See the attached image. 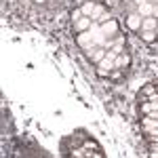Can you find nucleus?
<instances>
[{
  "label": "nucleus",
  "mask_w": 158,
  "mask_h": 158,
  "mask_svg": "<svg viewBox=\"0 0 158 158\" xmlns=\"http://www.w3.org/2000/svg\"><path fill=\"white\" fill-rule=\"evenodd\" d=\"M89 32H91V36H93V40H95V44L97 47H106V34L101 32V25H91L89 27Z\"/></svg>",
  "instance_id": "nucleus-1"
},
{
  "label": "nucleus",
  "mask_w": 158,
  "mask_h": 158,
  "mask_svg": "<svg viewBox=\"0 0 158 158\" xmlns=\"http://www.w3.org/2000/svg\"><path fill=\"white\" fill-rule=\"evenodd\" d=\"M101 32L106 34V38H112L116 32H118V21H116V19H108V21H103V23H101Z\"/></svg>",
  "instance_id": "nucleus-2"
},
{
  "label": "nucleus",
  "mask_w": 158,
  "mask_h": 158,
  "mask_svg": "<svg viewBox=\"0 0 158 158\" xmlns=\"http://www.w3.org/2000/svg\"><path fill=\"white\" fill-rule=\"evenodd\" d=\"M78 44H80L82 49H91V47H97L89 30H86V32H80V34H78Z\"/></svg>",
  "instance_id": "nucleus-3"
},
{
  "label": "nucleus",
  "mask_w": 158,
  "mask_h": 158,
  "mask_svg": "<svg viewBox=\"0 0 158 158\" xmlns=\"http://www.w3.org/2000/svg\"><path fill=\"white\" fill-rule=\"evenodd\" d=\"M141 23H143V17H141L139 13L129 15V19H127V25H129L131 30H141Z\"/></svg>",
  "instance_id": "nucleus-4"
},
{
  "label": "nucleus",
  "mask_w": 158,
  "mask_h": 158,
  "mask_svg": "<svg viewBox=\"0 0 158 158\" xmlns=\"http://www.w3.org/2000/svg\"><path fill=\"white\" fill-rule=\"evenodd\" d=\"M137 13H139L141 17H152L154 4H152V2H141V4H137Z\"/></svg>",
  "instance_id": "nucleus-5"
},
{
  "label": "nucleus",
  "mask_w": 158,
  "mask_h": 158,
  "mask_svg": "<svg viewBox=\"0 0 158 158\" xmlns=\"http://www.w3.org/2000/svg\"><path fill=\"white\" fill-rule=\"evenodd\" d=\"M110 70H114V61L108 59V57H103V59L99 61V74H101V76H106Z\"/></svg>",
  "instance_id": "nucleus-6"
},
{
  "label": "nucleus",
  "mask_w": 158,
  "mask_h": 158,
  "mask_svg": "<svg viewBox=\"0 0 158 158\" xmlns=\"http://www.w3.org/2000/svg\"><path fill=\"white\" fill-rule=\"evenodd\" d=\"M74 27H76V32H86V30L91 27V17H82V19H78V21L74 23Z\"/></svg>",
  "instance_id": "nucleus-7"
},
{
  "label": "nucleus",
  "mask_w": 158,
  "mask_h": 158,
  "mask_svg": "<svg viewBox=\"0 0 158 158\" xmlns=\"http://www.w3.org/2000/svg\"><path fill=\"white\" fill-rule=\"evenodd\" d=\"M158 19L156 17H143V23H141V30H156Z\"/></svg>",
  "instance_id": "nucleus-8"
},
{
  "label": "nucleus",
  "mask_w": 158,
  "mask_h": 158,
  "mask_svg": "<svg viewBox=\"0 0 158 158\" xmlns=\"http://www.w3.org/2000/svg\"><path fill=\"white\" fill-rule=\"evenodd\" d=\"M129 61H131V57H129V55H124V53H120V55L114 59V68H124Z\"/></svg>",
  "instance_id": "nucleus-9"
},
{
  "label": "nucleus",
  "mask_w": 158,
  "mask_h": 158,
  "mask_svg": "<svg viewBox=\"0 0 158 158\" xmlns=\"http://www.w3.org/2000/svg\"><path fill=\"white\" fill-rule=\"evenodd\" d=\"M156 30H141V38L146 40V42H154L156 40Z\"/></svg>",
  "instance_id": "nucleus-10"
},
{
  "label": "nucleus",
  "mask_w": 158,
  "mask_h": 158,
  "mask_svg": "<svg viewBox=\"0 0 158 158\" xmlns=\"http://www.w3.org/2000/svg\"><path fill=\"white\" fill-rule=\"evenodd\" d=\"M103 57H106V51H103V49H97V47H95V49H93V53H91V59L99 63V61L103 59Z\"/></svg>",
  "instance_id": "nucleus-11"
},
{
  "label": "nucleus",
  "mask_w": 158,
  "mask_h": 158,
  "mask_svg": "<svg viewBox=\"0 0 158 158\" xmlns=\"http://www.w3.org/2000/svg\"><path fill=\"white\" fill-rule=\"evenodd\" d=\"M93 11H95V4H93V2H85V6H82V15H85V17H91Z\"/></svg>",
  "instance_id": "nucleus-12"
},
{
  "label": "nucleus",
  "mask_w": 158,
  "mask_h": 158,
  "mask_svg": "<svg viewBox=\"0 0 158 158\" xmlns=\"http://www.w3.org/2000/svg\"><path fill=\"white\" fill-rule=\"evenodd\" d=\"M82 17H85V15H82V9H78V11H74V13H72V19H74V23H76L78 19H82Z\"/></svg>",
  "instance_id": "nucleus-13"
},
{
  "label": "nucleus",
  "mask_w": 158,
  "mask_h": 158,
  "mask_svg": "<svg viewBox=\"0 0 158 158\" xmlns=\"http://www.w3.org/2000/svg\"><path fill=\"white\" fill-rule=\"evenodd\" d=\"M112 51H114L116 55H120V53H124V47H122V44H114V47H112Z\"/></svg>",
  "instance_id": "nucleus-14"
},
{
  "label": "nucleus",
  "mask_w": 158,
  "mask_h": 158,
  "mask_svg": "<svg viewBox=\"0 0 158 158\" xmlns=\"http://www.w3.org/2000/svg\"><path fill=\"white\" fill-rule=\"evenodd\" d=\"M152 17H156V19H158V2H154V13H152Z\"/></svg>",
  "instance_id": "nucleus-15"
},
{
  "label": "nucleus",
  "mask_w": 158,
  "mask_h": 158,
  "mask_svg": "<svg viewBox=\"0 0 158 158\" xmlns=\"http://www.w3.org/2000/svg\"><path fill=\"white\" fill-rule=\"evenodd\" d=\"M146 2H152V4H154V0H146Z\"/></svg>",
  "instance_id": "nucleus-16"
},
{
  "label": "nucleus",
  "mask_w": 158,
  "mask_h": 158,
  "mask_svg": "<svg viewBox=\"0 0 158 158\" xmlns=\"http://www.w3.org/2000/svg\"><path fill=\"white\" fill-rule=\"evenodd\" d=\"M36 2H44V0H36Z\"/></svg>",
  "instance_id": "nucleus-17"
},
{
  "label": "nucleus",
  "mask_w": 158,
  "mask_h": 158,
  "mask_svg": "<svg viewBox=\"0 0 158 158\" xmlns=\"http://www.w3.org/2000/svg\"><path fill=\"white\" fill-rule=\"evenodd\" d=\"M156 34H158V25H156Z\"/></svg>",
  "instance_id": "nucleus-18"
}]
</instances>
